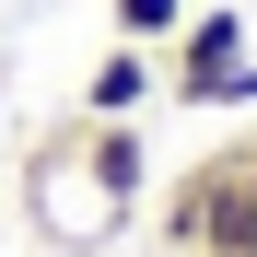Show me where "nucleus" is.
<instances>
[{
  "instance_id": "nucleus-1",
  "label": "nucleus",
  "mask_w": 257,
  "mask_h": 257,
  "mask_svg": "<svg viewBox=\"0 0 257 257\" xmlns=\"http://www.w3.org/2000/svg\"><path fill=\"white\" fill-rule=\"evenodd\" d=\"M176 257H245L257 245V187H245V141L234 152H210L199 176H176V199H164V222H152Z\"/></svg>"
},
{
  "instance_id": "nucleus-2",
  "label": "nucleus",
  "mask_w": 257,
  "mask_h": 257,
  "mask_svg": "<svg viewBox=\"0 0 257 257\" xmlns=\"http://www.w3.org/2000/svg\"><path fill=\"white\" fill-rule=\"evenodd\" d=\"M164 94L176 105H257V59H245V12H187L164 35Z\"/></svg>"
},
{
  "instance_id": "nucleus-3",
  "label": "nucleus",
  "mask_w": 257,
  "mask_h": 257,
  "mask_svg": "<svg viewBox=\"0 0 257 257\" xmlns=\"http://www.w3.org/2000/svg\"><path fill=\"white\" fill-rule=\"evenodd\" d=\"M152 94H164V59L117 35V47L94 59V82H82V117H128V105H152Z\"/></svg>"
},
{
  "instance_id": "nucleus-4",
  "label": "nucleus",
  "mask_w": 257,
  "mask_h": 257,
  "mask_svg": "<svg viewBox=\"0 0 257 257\" xmlns=\"http://www.w3.org/2000/svg\"><path fill=\"white\" fill-rule=\"evenodd\" d=\"M105 12H117V35H128V47H164V35L187 24V0H105Z\"/></svg>"
},
{
  "instance_id": "nucleus-5",
  "label": "nucleus",
  "mask_w": 257,
  "mask_h": 257,
  "mask_svg": "<svg viewBox=\"0 0 257 257\" xmlns=\"http://www.w3.org/2000/svg\"><path fill=\"white\" fill-rule=\"evenodd\" d=\"M245 187H257V141H245Z\"/></svg>"
},
{
  "instance_id": "nucleus-6",
  "label": "nucleus",
  "mask_w": 257,
  "mask_h": 257,
  "mask_svg": "<svg viewBox=\"0 0 257 257\" xmlns=\"http://www.w3.org/2000/svg\"><path fill=\"white\" fill-rule=\"evenodd\" d=\"M245 257H257V245H245Z\"/></svg>"
}]
</instances>
